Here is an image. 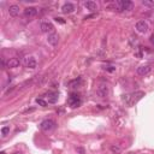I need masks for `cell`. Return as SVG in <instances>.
<instances>
[{
	"mask_svg": "<svg viewBox=\"0 0 154 154\" xmlns=\"http://www.w3.org/2000/svg\"><path fill=\"white\" fill-rule=\"evenodd\" d=\"M145 96V91L142 90H136V91H132V93L129 94H124L122 96V101L129 107H132L134 105H136L137 102Z\"/></svg>",
	"mask_w": 154,
	"mask_h": 154,
	"instance_id": "1",
	"label": "cell"
},
{
	"mask_svg": "<svg viewBox=\"0 0 154 154\" xmlns=\"http://www.w3.org/2000/svg\"><path fill=\"white\" fill-rule=\"evenodd\" d=\"M82 104V99L81 96L77 94V93H71L69 99H68V105L71 107V108H77L79 107Z\"/></svg>",
	"mask_w": 154,
	"mask_h": 154,
	"instance_id": "2",
	"label": "cell"
},
{
	"mask_svg": "<svg viewBox=\"0 0 154 154\" xmlns=\"http://www.w3.org/2000/svg\"><path fill=\"white\" fill-rule=\"evenodd\" d=\"M113 6L117 11L122 12V11H128V10H130L132 7V3L130 0H119V1H116L113 4Z\"/></svg>",
	"mask_w": 154,
	"mask_h": 154,
	"instance_id": "3",
	"label": "cell"
},
{
	"mask_svg": "<svg viewBox=\"0 0 154 154\" xmlns=\"http://www.w3.org/2000/svg\"><path fill=\"white\" fill-rule=\"evenodd\" d=\"M40 128H41V130H44V131H49V130H52V129L56 128V122L52 120V119H45L44 122H41Z\"/></svg>",
	"mask_w": 154,
	"mask_h": 154,
	"instance_id": "4",
	"label": "cell"
},
{
	"mask_svg": "<svg viewBox=\"0 0 154 154\" xmlns=\"http://www.w3.org/2000/svg\"><path fill=\"white\" fill-rule=\"evenodd\" d=\"M23 15L25 18H34L36 15H37V8L36 7H33V6H29L27 8H24V11H23Z\"/></svg>",
	"mask_w": 154,
	"mask_h": 154,
	"instance_id": "5",
	"label": "cell"
},
{
	"mask_svg": "<svg viewBox=\"0 0 154 154\" xmlns=\"http://www.w3.org/2000/svg\"><path fill=\"white\" fill-rule=\"evenodd\" d=\"M108 93H110V89H108V87L106 84H100L98 87V89H96V94L100 98H106L108 95Z\"/></svg>",
	"mask_w": 154,
	"mask_h": 154,
	"instance_id": "6",
	"label": "cell"
},
{
	"mask_svg": "<svg viewBox=\"0 0 154 154\" xmlns=\"http://www.w3.org/2000/svg\"><path fill=\"white\" fill-rule=\"evenodd\" d=\"M40 29H41V32L42 33H54L53 30H54V25L51 23V22H42L40 25Z\"/></svg>",
	"mask_w": 154,
	"mask_h": 154,
	"instance_id": "7",
	"label": "cell"
},
{
	"mask_svg": "<svg viewBox=\"0 0 154 154\" xmlns=\"http://www.w3.org/2000/svg\"><path fill=\"white\" fill-rule=\"evenodd\" d=\"M148 29H149V27L145 20H140V22L136 23V30L141 34H146L148 32Z\"/></svg>",
	"mask_w": 154,
	"mask_h": 154,
	"instance_id": "8",
	"label": "cell"
},
{
	"mask_svg": "<svg viewBox=\"0 0 154 154\" xmlns=\"http://www.w3.org/2000/svg\"><path fill=\"white\" fill-rule=\"evenodd\" d=\"M47 42L51 45V46H57L58 42H59V36L57 33H51L48 34L47 36Z\"/></svg>",
	"mask_w": 154,
	"mask_h": 154,
	"instance_id": "9",
	"label": "cell"
},
{
	"mask_svg": "<svg viewBox=\"0 0 154 154\" xmlns=\"http://www.w3.org/2000/svg\"><path fill=\"white\" fill-rule=\"evenodd\" d=\"M24 65L28 68V69H36V60L34 57H27L24 59Z\"/></svg>",
	"mask_w": 154,
	"mask_h": 154,
	"instance_id": "10",
	"label": "cell"
},
{
	"mask_svg": "<svg viewBox=\"0 0 154 154\" xmlns=\"http://www.w3.org/2000/svg\"><path fill=\"white\" fill-rule=\"evenodd\" d=\"M58 99H59V93H57V91H49L47 94V102H49V104H56Z\"/></svg>",
	"mask_w": 154,
	"mask_h": 154,
	"instance_id": "11",
	"label": "cell"
},
{
	"mask_svg": "<svg viewBox=\"0 0 154 154\" xmlns=\"http://www.w3.org/2000/svg\"><path fill=\"white\" fill-rule=\"evenodd\" d=\"M61 11L63 13H71L75 11V5L72 3H65L63 6H61Z\"/></svg>",
	"mask_w": 154,
	"mask_h": 154,
	"instance_id": "12",
	"label": "cell"
},
{
	"mask_svg": "<svg viewBox=\"0 0 154 154\" xmlns=\"http://www.w3.org/2000/svg\"><path fill=\"white\" fill-rule=\"evenodd\" d=\"M19 12H20V7L18 5H16V4L10 5V7H8V13H10V16L17 17L19 15Z\"/></svg>",
	"mask_w": 154,
	"mask_h": 154,
	"instance_id": "13",
	"label": "cell"
},
{
	"mask_svg": "<svg viewBox=\"0 0 154 154\" xmlns=\"http://www.w3.org/2000/svg\"><path fill=\"white\" fill-rule=\"evenodd\" d=\"M150 70H152V68L149 65H142V66L137 68V74L140 76H146L150 72Z\"/></svg>",
	"mask_w": 154,
	"mask_h": 154,
	"instance_id": "14",
	"label": "cell"
},
{
	"mask_svg": "<svg viewBox=\"0 0 154 154\" xmlns=\"http://www.w3.org/2000/svg\"><path fill=\"white\" fill-rule=\"evenodd\" d=\"M19 65H20V60L18 58H10L7 60V68H10V69L18 68Z\"/></svg>",
	"mask_w": 154,
	"mask_h": 154,
	"instance_id": "15",
	"label": "cell"
},
{
	"mask_svg": "<svg viewBox=\"0 0 154 154\" xmlns=\"http://www.w3.org/2000/svg\"><path fill=\"white\" fill-rule=\"evenodd\" d=\"M84 7L87 10H90V11H94V10L98 8V5L95 1H91V0H89V1H86L84 3Z\"/></svg>",
	"mask_w": 154,
	"mask_h": 154,
	"instance_id": "16",
	"label": "cell"
},
{
	"mask_svg": "<svg viewBox=\"0 0 154 154\" xmlns=\"http://www.w3.org/2000/svg\"><path fill=\"white\" fill-rule=\"evenodd\" d=\"M110 149H111V152H113V153H116V154H119V153L122 152V148H120L118 145H112V146L110 147Z\"/></svg>",
	"mask_w": 154,
	"mask_h": 154,
	"instance_id": "17",
	"label": "cell"
},
{
	"mask_svg": "<svg viewBox=\"0 0 154 154\" xmlns=\"http://www.w3.org/2000/svg\"><path fill=\"white\" fill-rule=\"evenodd\" d=\"M142 5L147 6V7H150V8H154V1H152V0H143Z\"/></svg>",
	"mask_w": 154,
	"mask_h": 154,
	"instance_id": "18",
	"label": "cell"
},
{
	"mask_svg": "<svg viewBox=\"0 0 154 154\" xmlns=\"http://www.w3.org/2000/svg\"><path fill=\"white\" fill-rule=\"evenodd\" d=\"M36 104L40 105V106H42V107H46L47 106V101H45L44 99H36Z\"/></svg>",
	"mask_w": 154,
	"mask_h": 154,
	"instance_id": "19",
	"label": "cell"
},
{
	"mask_svg": "<svg viewBox=\"0 0 154 154\" xmlns=\"http://www.w3.org/2000/svg\"><path fill=\"white\" fill-rule=\"evenodd\" d=\"M129 42H130V45H131L132 47H135V45L137 44V37H136V36H131L130 40H129Z\"/></svg>",
	"mask_w": 154,
	"mask_h": 154,
	"instance_id": "20",
	"label": "cell"
},
{
	"mask_svg": "<svg viewBox=\"0 0 154 154\" xmlns=\"http://www.w3.org/2000/svg\"><path fill=\"white\" fill-rule=\"evenodd\" d=\"M8 132H10V127H3L1 128V135L3 136H6Z\"/></svg>",
	"mask_w": 154,
	"mask_h": 154,
	"instance_id": "21",
	"label": "cell"
},
{
	"mask_svg": "<svg viewBox=\"0 0 154 154\" xmlns=\"http://www.w3.org/2000/svg\"><path fill=\"white\" fill-rule=\"evenodd\" d=\"M54 19H56V22H58V23H61V24L65 23V20H64L63 18H60V17H57V18H54Z\"/></svg>",
	"mask_w": 154,
	"mask_h": 154,
	"instance_id": "22",
	"label": "cell"
},
{
	"mask_svg": "<svg viewBox=\"0 0 154 154\" xmlns=\"http://www.w3.org/2000/svg\"><path fill=\"white\" fill-rule=\"evenodd\" d=\"M94 17H96V13H93V15H88V16H86V17H84V19H89V18H94Z\"/></svg>",
	"mask_w": 154,
	"mask_h": 154,
	"instance_id": "23",
	"label": "cell"
},
{
	"mask_svg": "<svg viewBox=\"0 0 154 154\" xmlns=\"http://www.w3.org/2000/svg\"><path fill=\"white\" fill-rule=\"evenodd\" d=\"M149 40H150V42H152V44L154 45V34H153V35L150 36V39H149Z\"/></svg>",
	"mask_w": 154,
	"mask_h": 154,
	"instance_id": "24",
	"label": "cell"
},
{
	"mask_svg": "<svg viewBox=\"0 0 154 154\" xmlns=\"http://www.w3.org/2000/svg\"><path fill=\"white\" fill-rule=\"evenodd\" d=\"M77 150L81 153V154H84V150L83 149H82V148H77Z\"/></svg>",
	"mask_w": 154,
	"mask_h": 154,
	"instance_id": "25",
	"label": "cell"
},
{
	"mask_svg": "<svg viewBox=\"0 0 154 154\" xmlns=\"http://www.w3.org/2000/svg\"><path fill=\"white\" fill-rule=\"evenodd\" d=\"M0 154H5V152H1V153H0Z\"/></svg>",
	"mask_w": 154,
	"mask_h": 154,
	"instance_id": "26",
	"label": "cell"
}]
</instances>
